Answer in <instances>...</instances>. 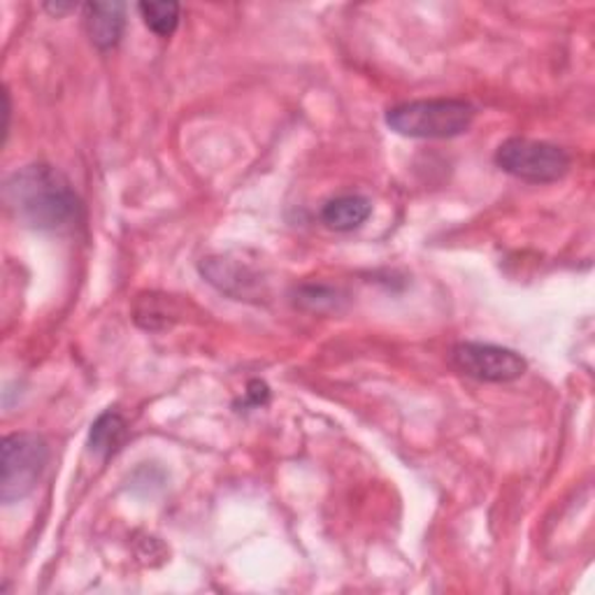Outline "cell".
Returning a JSON list of instances; mask_svg holds the SVG:
<instances>
[{"mask_svg": "<svg viewBox=\"0 0 595 595\" xmlns=\"http://www.w3.org/2000/svg\"><path fill=\"white\" fill-rule=\"evenodd\" d=\"M249 399H252L254 405L266 403L268 401V386L263 384V382H252L249 384Z\"/></svg>", "mask_w": 595, "mask_h": 595, "instance_id": "7c38bea8", "label": "cell"}, {"mask_svg": "<svg viewBox=\"0 0 595 595\" xmlns=\"http://www.w3.org/2000/svg\"><path fill=\"white\" fill-rule=\"evenodd\" d=\"M475 121V107L460 98H428L393 105L386 126L403 138L449 140L468 134Z\"/></svg>", "mask_w": 595, "mask_h": 595, "instance_id": "7a4b0ae2", "label": "cell"}, {"mask_svg": "<svg viewBox=\"0 0 595 595\" xmlns=\"http://www.w3.org/2000/svg\"><path fill=\"white\" fill-rule=\"evenodd\" d=\"M10 214L35 231H61L79 219L82 203L61 170L50 163H31L12 172L3 184Z\"/></svg>", "mask_w": 595, "mask_h": 595, "instance_id": "6da1fadb", "label": "cell"}, {"mask_svg": "<svg viewBox=\"0 0 595 595\" xmlns=\"http://www.w3.org/2000/svg\"><path fill=\"white\" fill-rule=\"evenodd\" d=\"M128 439V424L119 412H103L89 433V449L100 458L115 456Z\"/></svg>", "mask_w": 595, "mask_h": 595, "instance_id": "ba28073f", "label": "cell"}, {"mask_svg": "<svg viewBox=\"0 0 595 595\" xmlns=\"http://www.w3.org/2000/svg\"><path fill=\"white\" fill-rule=\"evenodd\" d=\"M372 214V203L370 198L349 193V195H338L333 201H328L321 208V222L336 233H349L361 229Z\"/></svg>", "mask_w": 595, "mask_h": 595, "instance_id": "52a82bcc", "label": "cell"}, {"mask_svg": "<svg viewBox=\"0 0 595 595\" xmlns=\"http://www.w3.org/2000/svg\"><path fill=\"white\" fill-rule=\"evenodd\" d=\"M77 6H73V3H47L45 6V10L50 12V14H54V17H63V14H68V12H73Z\"/></svg>", "mask_w": 595, "mask_h": 595, "instance_id": "4fadbf2b", "label": "cell"}, {"mask_svg": "<svg viewBox=\"0 0 595 595\" xmlns=\"http://www.w3.org/2000/svg\"><path fill=\"white\" fill-rule=\"evenodd\" d=\"M138 12L145 21V26L157 33L159 38H170L180 26V3L172 0H159V3H140Z\"/></svg>", "mask_w": 595, "mask_h": 595, "instance_id": "30bf717a", "label": "cell"}, {"mask_svg": "<svg viewBox=\"0 0 595 595\" xmlns=\"http://www.w3.org/2000/svg\"><path fill=\"white\" fill-rule=\"evenodd\" d=\"M496 166L521 182L551 184L570 172L572 157L559 145L510 138L496 149Z\"/></svg>", "mask_w": 595, "mask_h": 595, "instance_id": "277c9868", "label": "cell"}, {"mask_svg": "<svg viewBox=\"0 0 595 595\" xmlns=\"http://www.w3.org/2000/svg\"><path fill=\"white\" fill-rule=\"evenodd\" d=\"M451 363L458 372L472 378L477 382L489 384H507L523 378L528 363L517 351L484 344V342H460L451 349Z\"/></svg>", "mask_w": 595, "mask_h": 595, "instance_id": "5b68a950", "label": "cell"}, {"mask_svg": "<svg viewBox=\"0 0 595 595\" xmlns=\"http://www.w3.org/2000/svg\"><path fill=\"white\" fill-rule=\"evenodd\" d=\"M50 463L47 439L38 433H12L3 439L0 500L6 504L29 498Z\"/></svg>", "mask_w": 595, "mask_h": 595, "instance_id": "3957f363", "label": "cell"}, {"mask_svg": "<svg viewBox=\"0 0 595 595\" xmlns=\"http://www.w3.org/2000/svg\"><path fill=\"white\" fill-rule=\"evenodd\" d=\"M84 31L92 45L100 52L115 50L126 29V6L124 3H86L82 8Z\"/></svg>", "mask_w": 595, "mask_h": 595, "instance_id": "8992f818", "label": "cell"}, {"mask_svg": "<svg viewBox=\"0 0 595 595\" xmlns=\"http://www.w3.org/2000/svg\"><path fill=\"white\" fill-rule=\"evenodd\" d=\"M134 315H136V323L142 326L145 330H161V328H170L174 321H178L182 317V310L172 296L147 294L138 298Z\"/></svg>", "mask_w": 595, "mask_h": 595, "instance_id": "9c48e42d", "label": "cell"}, {"mask_svg": "<svg viewBox=\"0 0 595 595\" xmlns=\"http://www.w3.org/2000/svg\"><path fill=\"white\" fill-rule=\"evenodd\" d=\"M10 121H12V103H10V92L3 89V145L10 138Z\"/></svg>", "mask_w": 595, "mask_h": 595, "instance_id": "8fae6325", "label": "cell"}]
</instances>
